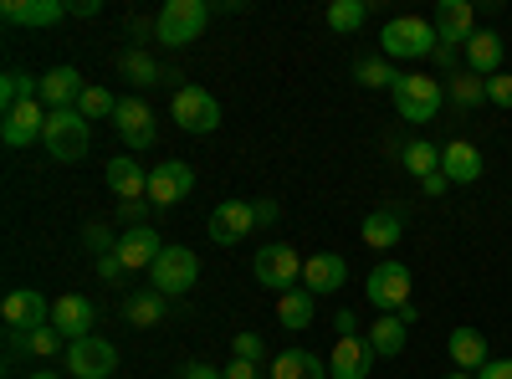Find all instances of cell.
Wrapping results in <instances>:
<instances>
[{
	"label": "cell",
	"instance_id": "obj_1",
	"mask_svg": "<svg viewBox=\"0 0 512 379\" xmlns=\"http://www.w3.org/2000/svg\"><path fill=\"white\" fill-rule=\"evenodd\" d=\"M441 36H436V21L425 16H395L390 26L379 31V57H400V62H420V57H436Z\"/></svg>",
	"mask_w": 512,
	"mask_h": 379
},
{
	"label": "cell",
	"instance_id": "obj_2",
	"mask_svg": "<svg viewBox=\"0 0 512 379\" xmlns=\"http://www.w3.org/2000/svg\"><path fill=\"white\" fill-rule=\"evenodd\" d=\"M205 26H210L205 0H164L159 16H154V36L164 41V47H190V41H200Z\"/></svg>",
	"mask_w": 512,
	"mask_h": 379
},
{
	"label": "cell",
	"instance_id": "obj_3",
	"mask_svg": "<svg viewBox=\"0 0 512 379\" xmlns=\"http://www.w3.org/2000/svg\"><path fill=\"white\" fill-rule=\"evenodd\" d=\"M41 144H47V154H52L57 164H77L82 154H88V144H93V123L82 118L77 108H57V113L47 118V134H41Z\"/></svg>",
	"mask_w": 512,
	"mask_h": 379
},
{
	"label": "cell",
	"instance_id": "obj_4",
	"mask_svg": "<svg viewBox=\"0 0 512 379\" xmlns=\"http://www.w3.org/2000/svg\"><path fill=\"white\" fill-rule=\"evenodd\" d=\"M390 93H395V113L405 123H431L441 113V98H446L441 77H425V72H405Z\"/></svg>",
	"mask_w": 512,
	"mask_h": 379
},
{
	"label": "cell",
	"instance_id": "obj_5",
	"mask_svg": "<svg viewBox=\"0 0 512 379\" xmlns=\"http://www.w3.org/2000/svg\"><path fill=\"white\" fill-rule=\"evenodd\" d=\"M303 262H308V257H297V246L272 241V246H256V262H251V272H256V282L272 287L277 298H282V292H292L297 282H303Z\"/></svg>",
	"mask_w": 512,
	"mask_h": 379
},
{
	"label": "cell",
	"instance_id": "obj_6",
	"mask_svg": "<svg viewBox=\"0 0 512 379\" xmlns=\"http://www.w3.org/2000/svg\"><path fill=\"white\" fill-rule=\"evenodd\" d=\"M154 272V292H164V298H180V292H190L200 282V257L190 246H164L159 262L149 267Z\"/></svg>",
	"mask_w": 512,
	"mask_h": 379
},
{
	"label": "cell",
	"instance_id": "obj_7",
	"mask_svg": "<svg viewBox=\"0 0 512 379\" xmlns=\"http://www.w3.org/2000/svg\"><path fill=\"white\" fill-rule=\"evenodd\" d=\"M169 113H175V123H180L185 134H216L221 129V103L210 98L205 88H195V82H185V88L175 93Z\"/></svg>",
	"mask_w": 512,
	"mask_h": 379
},
{
	"label": "cell",
	"instance_id": "obj_8",
	"mask_svg": "<svg viewBox=\"0 0 512 379\" xmlns=\"http://www.w3.org/2000/svg\"><path fill=\"white\" fill-rule=\"evenodd\" d=\"M195 195V170L185 159H164L149 170V205L154 210H169V205H185Z\"/></svg>",
	"mask_w": 512,
	"mask_h": 379
},
{
	"label": "cell",
	"instance_id": "obj_9",
	"mask_svg": "<svg viewBox=\"0 0 512 379\" xmlns=\"http://www.w3.org/2000/svg\"><path fill=\"white\" fill-rule=\"evenodd\" d=\"M364 298L379 308V313H400L410 303V267L405 262H379L364 282Z\"/></svg>",
	"mask_w": 512,
	"mask_h": 379
},
{
	"label": "cell",
	"instance_id": "obj_10",
	"mask_svg": "<svg viewBox=\"0 0 512 379\" xmlns=\"http://www.w3.org/2000/svg\"><path fill=\"white\" fill-rule=\"evenodd\" d=\"M67 369H72V379H113L118 349L108 339H98V333H88V339L67 344Z\"/></svg>",
	"mask_w": 512,
	"mask_h": 379
},
{
	"label": "cell",
	"instance_id": "obj_11",
	"mask_svg": "<svg viewBox=\"0 0 512 379\" xmlns=\"http://www.w3.org/2000/svg\"><path fill=\"white\" fill-rule=\"evenodd\" d=\"M0 318H6L11 333H31V328L52 323V303L41 298L36 287H16V292H6V303H0Z\"/></svg>",
	"mask_w": 512,
	"mask_h": 379
},
{
	"label": "cell",
	"instance_id": "obj_12",
	"mask_svg": "<svg viewBox=\"0 0 512 379\" xmlns=\"http://www.w3.org/2000/svg\"><path fill=\"white\" fill-rule=\"evenodd\" d=\"M205 231H210V241H216V246H236V241H246V236L256 231V210H251V200H221L216 210H210Z\"/></svg>",
	"mask_w": 512,
	"mask_h": 379
},
{
	"label": "cell",
	"instance_id": "obj_13",
	"mask_svg": "<svg viewBox=\"0 0 512 379\" xmlns=\"http://www.w3.org/2000/svg\"><path fill=\"white\" fill-rule=\"evenodd\" d=\"M374 349H369V339L364 333H344V339L333 344V354H328V374L333 379H369L374 374Z\"/></svg>",
	"mask_w": 512,
	"mask_h": 379
},
{
	"label": "cell",
	"instance_id": "obj_14",
	"mask_svg": "<svg viewBox=\"0 0 512 379\" xmlns=\"http://www.w3.org/2000/svg\"><path fill=\"white\" fill-rule=\"evenodd\" d=\"M47 118H52V108L47 103H21V108H11L6 113V123H0V139H6V149H31V139H41L47 134Z\"/></svg>",
	"mask_w": 512,
	"mask_h": 379
},
{
	"label": "cell",
	"instance_id": "obj_15",
	"mask_svg": "<svg viewBox=\"0 0 512 379\" xmlns=\"http://www.w3.org/2000/svg\"><path fill=\"white\" fill-rule=\"evenodd\" d=\"M113 129H118V139H123L128 149H149V144H154V113H149V103H144V98H118Z\"/></svg>",
	"mask_w": 512,
	"mask_h": 379
},
{
	"label": "cell",
	"instance_id": "obj_16",
	"mask_svg": "<svg viewBox=\"0 0 512 379\" xmlns=\"http://www.w3.org/2000/svg\"><path fill=\"white\" fill-rule=\"evenodd\" d=\"M477 31V6L472 0H441L436 6V36H441V47H466Z\"/></svg>",
	"mask_w": 512,
	"mask_h": 379
},
{
	"label": "cell",
	"instance_id": "obj_17",
	"mask_svg": "<svg viewBox=\"0 0 512 379\" xmlns=\"http://www.w3.org/2000/svg\"><path fill=\"white\" fill-rule=\"evenodd\" d=\"M93 318H98V308H93L88 298H77V292H67V298L52 303V328L62 333L67 344L88 339V333H93Z\"/></svg>",
	"mask_w": 512,
	"mask_h": 379
},
{
	"label": "cell",
	"instance_id": "obj_18",
	"mask_svg": "<svg viewBox=\"0 0 512 379\" xmlns=\"http://www.w3.org/2000/svg\"><path fill=\"white\" fill-rule=\"evenodd\" d=\"M441 175H446L451 185H477V180H482V149H477L472 139H451V144L441 149Z\"/></svg>",
	"mask_w": 512,
	"mask_h": 379
},
{
	"label": "cell",
	"instance_id": "obj_19",
	"mask_svg": "<svg viewBox=\"0 0 512 379\" xmlns=\"http://www.w3.org/2000/svg\"><path fill=\"white\" fill-rule=\"evenodd\" d=\"M349 282V262L333 257V251H318V257L303 262V287L313 292V298H328V292H338Z\"/></svg>",
	"mask_w": 512,
	"mask_h": 379
},
{
	"label": "cell",
	"instance_id": "obj_20",
	"mask_svg": "<svg viewBox=\"0 0 512 379\" xmlns=\"http://www.w3.org/2000/svg\"><path fill=\"white\" fill-rule=\"evenodd\" d=\"M108 190L128 205V200H149V170L134 159V154H118L108 159Z\"/></svg>",
	"mask_w": 512,
	"mask_h": 379
},
{
	"label": "cell",
	"instance_id": "obj_21",
	"mask_svg": "<svg viewBox=\"0 0 512 379\" xmlns=\"http://www.w3.org/2000/svg\"><path fill=\"white\" fill-rule=\"evenodd\" d=\"M159 251H164V241L154 236V226H134V231H123V236H118V262H123L128 272L154 267V262H159Z\"/></svg>",
	"mask_w": 512,
	"mask_h": 379
},
{
	"label": "cell",
	"instance_id": "obj_22",
	"mask_svg": "<svg viewBox=\"0 0 512 379\" xmlns=\"http://www.w3.org/2000/svg\"><path fill=\"white\" fill-rule=\"evenodd\" d=\"M82 93H88V82H82L77 67H52L47 77H41V103H47L52 113L57 108H77Z\"/></svg>",
	"mask_w": 512,
	"mask_h": 379
},
{
	"label": "cell",
	"instance_id": "obj_23",
	"mask_svg": "<svg viewBox=\"0 0 512 379\" xmlns=\"http://www.w3.org/2000/svg\"><path fill=\"white\" fill-rule=\"evenodd\" d=\"M359 236H364V246H374V251H390V246H400V236H405V216H400L395 205H379V210H369V216H364Z\"/></svg>",
	"mask_w": 512,
	"mask_h": 379
},
{
	"label": "cell",
	"instance_id": "obj_24",
	"mask_svg": "<svg viewBox=\"0 0 512 379\" xmlns=\"http://www.w3.org/2000/svg\"><path fill=\"white\" fill-rule=\"evenodd\" d=\"M72 6H62V0H6L0 6V16H6L11 26H57Z\"/></svg>",
	"mask_w": 512,
	"mask_h": 379
},
{
	"label": "cell",
	"instance_id": "obj_25",
	"mask_svg": "<svg viewBox=\"0 0 512 379\" xmlns=\"http://www.w3.org/2000/svg\"><path fill=\"white\" fill-rule=\"evenodd\" d=\"M369 349L379 354V359H400V349H405V339H410V323L400 318V313H379V323H369Z\"/></svg>",
	"mask_w": 512,
	"mask_h": 379
},
{
	"label": "cell",
	"instance_id": "obj_26",
	"mask_svg": "<svg viewBox=\"0 0 512 379\" xmlns=\"http://www.w3.org/2000/svg\"><path fill=\"white\" fill-rule=\"evenodd\" d=\"M466 72L477 77H497L502 72V36L497 31H472V41H466Z\"/></svg>",
	"mask_w": 512,
	"mask_h": 379
},
{
	"label": "cell",
	"instance_id": "obj_27",
	"mask_svg": "<svg viewBox=\"0 0 512 379\" xmlns=\"http://www.w3.org/2000/svg\"><path fill=\"white\" fill-rule=\"evenodd\" d=\"M267 374H272V379H333V374H328V359H318V354H308V349H282Z\"/></svg>",
	"mask_w": 512,
	"mask_h": 379
},
{
	"label": "cell",
	"instance_id": "obj_28",
	"mask_svg": "<svg viewBox=\"0 0 512 379\" xmlns=\"http://www.w3.org/2000/svg\"><path fill=\"white\" fill-rule=\"evenodd\" d=\"M446 349H451V364L466 369V374H477V369L492 359V354H487V339H482V328H451Z\"/></svg>",
	"mask_w": 512,
	"mask_h": 379
},
{
	"label": "cell",
	"instance_id": "obj_29",
	"mask_svg": "<svg viewBox=\"0 0 512 379\" xmlns=\"http://www.w3.org/2000/svg\"><path fill=\"white\" fill-rule=\"evenodd\" d=\"M313 313H318V298H313L308 287H292V292H282V298H277V323H282L287 333L313 328Z\"/></svg>",
	"mask_w": 512,
	"mask_h": 379
},
{
	"label": "cell",
	"instance_id": "obj_30",
	"mask_svg": "<svg viewBox=\"0 0 512 379\" xmlns=\"http://www.w3.org/2000/svg\"><path fill=\"white\" fill-rule=\"evenodd\" d=\"M164 313H169V298H164V292H154V287L128 292V303H123V318L134 323V328H154Z\"/></svg>",
	"mask_w": 512,
	"mask_h": 379
},
{
	"label": "cell",
	"instance_id": "obj_31",
	"mask_svg": "<svg viewBox=\"0 0 512 379\" xmlns=\"http://www.w3.org/2000/svg\"><path fill=\"white\" fill-rule=\"evenodd\" d=\"M118 77H123V82H134V88H154V82L175 77V72H164L149 52H139V47H134V52H123V57H118Z\"/></svg>",
	"mask_w": 512,
	"mask_h": 379
},
{
	"label": "cell",
	"instance_id": "obj_32",
	"mask_svg": "<svg viewBox=\"0 0 512 379\" xmlns=\"http://www.w3.org/2000/svg\"><path fill=\"white\" fill-rule=\"evenodd\" d=\"M41 98V77H26V72H6L0 77V113H11L21 103H36Z\"/></svg>",
	"mask_w": 512,
	"mask_h": 379
},
{
	"label": "cell",
	"instance_id": "obj_33",
	"mask_svg": "<svg viewBox=\"0 0 512 379\" xmlns=\"http://www.w3.org/2000/svg\"><path fill=\"white\" fill-rule=\"evenodd\" d=\"M400 164H405L415 180L436 175V170H441V144H431V139H410V144L400 149Z\"/></svg>",
	"mask_w": 512,
	"mask_h": 379
},
{
	"label": "cell",
	"instance_id": "obj_34",
	"mask_svg": "<svg viewBox=\"0 0 512 379\" xmlns=\"http://www.w3.org/2000/svg\"><path fill=\"white\" fill-rule=\"evenodd\" d=\"M354 82H359V88H395L400 72H395L390 57H359L354 62Z\"/></svg>",
	"mask_w": 512,
	"mask_h": 379
},
{
	"label": "cell",
	"instance_id": "obj_35",
	"mask_svg": "<svg viewBox=\"0 0 512 379\" xmlns=\"http://www.w3.org/2000/svg\"><path fill=\"white\" fill-rule=\"evenodd\" d=\"M364 21H369L364 0H333V6H328V31H338V36H354Z\"/></svg>",
	"mask_w": 512,
	"mask_h": 379
},
{
	"label": "cell",
	"instance_id": "obj_36",
	"mask_svg": "<svg viewBox=\"0 0 512 379\" xmlns=\"http://www.w3.org/2000/svg\"><path fill=\"white\" fill-rule=\"evenodd\" d=\"M11 339H16V344H26L36 359H57V354L67 349V339H62V333H57L52 323H47V328H31V333H11Z\"/></svg>",
	"mask_w": 512,
	"mask_h": 379
},
{
	"label": "cell",
	"instance_id": "obj_37",
	"mask_svg": "<svg viewBox=\"0 0 512 379\" xmlns=\"http://www.w3.org/2000/svg\"><path fill=\"white\" fill-rule=\"evenodd\" d=\"M446 93H451L456 108H477V103L487 98V77H477V72H456V77L446 82Z\"/></svg>",
	"mask_w": 512,
	"mask_h": 379
},
{
	"label": "cell",
	"instance_id": "obj_38",
	"mask_svg": "<svg viewBox=\"0 0 512 379\" xmlns=\"http://www.w3.org/2000/svg\"><path fill=\"white\" fill-rule=\"evenodd\" d=\"M113 108H118V98H113L108 88H93V82H88V93L77 98V113L88 118V123H98V118H113Z\"/></svg>",
	"mask_w": 512,
	"mask_h": 379
},
{
	"label": "cell",
	"instance_id": "obj_39",
	"mask_svg": "<svg viewBox=\"0 0 512 379\" xmlns=\"http://www.w3.org/2000/svg\"><path fill=\"white\" fill-rule=\"evenodd\" d=\"M231 359L262 364V359H267V344H262V333H251V328H236V339H231Z\"/></svg>",
	"mask_w": 512,
	"mask_h": 379
},
{
	"label": "cell",
	"instance_id": "obj_40",
	"mask_svg": "<svg viewBox=\"0 0 512 379\" xmlns=\"http://www.w3.org/2000/svg\"><path fill=\"white\" fill-rule=\"evenodd\" d=\"M487 103H497V108H512V72H497V77H487Z\"/></svg>",
	"mask_w": 512,
	"mask_h": 379
},
{
	"label": "cell",
	"instance_id": "obj_41",
	"mask_svg": "<svg viewBox=\"0 0 512 379\" xmlns=\"http://www.w3.org/2000/svg\"><path fill=\"white\" fill-rule=\"evenodd\" d=\"M144 216H149V205H144V200H128V205H118V221H123V231L144 226Z\"/></svg>",
	"mask_w": 512,
	"mask_h": 379
},
{
	"label": "cell",
	"instance_id": "obj_42",
	"mask_svg": "<svg viewBox=\"0 0 512 379\" xmlns=\"http://www.w3.org/2000/svg\"><path fill=\"white\" fill-rule=\"evenodd\" d=\"M251 210H256V226H277V216H282L277 200H251Z\"/></svg>",
	"mask_w": 512,
	"mask_h": 379
},
{
	"label": "cell",
	"instance_id": "obj_43",
	"mask_svg": "<svg viewBox=\"0 0 512 379\" xmlns=\"http://www.w3.org/2000/svg\"><path fill=\"white\" fill-rule=\"evenodd\" d=\"M88 246L103 251V257H108V251H118V241L108 236V226H88Z\"/></svg>",
	"mask_w": 512,
	"mask_h": 379
},
{
	"label": "cell",
	"instance_id": "obj_44",
	"mask_svg": "<svg viewBox=\"0 0 512 379\" xmlns=\"http://www.w3.org/2000/svg\"><path fill=\"white\" fill-rule=\"evenodd\" d=\"M477 379H512V359H487L477 369Z\"/></svg>",
	"mask_w": 512,
	"mask_h": 379
},
{
	"label": "cell",
	"instance_id": "obj_45",
	"mask_svg": "<svg viewBox=\"0 0 512 379\" xmlns=\"http://www.w3.org/2000/svg\"><path fill=\"white\" fill-rule=\"evenodd\" d=\"M180 379H226V374H221L216 364H200V359H195V364H185V369H180Z\"/></svg>",
	"mask_w": 512,
	"mask_h": 379
},
{
	"label": "cell",
	"instance_id": "obj_46",
	"mask_svg": "<svg viewBox=\"0 0 512 379\" xmlns=\"http://www.w3.org/2000/svg\"><path fill=\"white\" fill-rule=\"evenodd\" d=\"M256 369H262V364H246V359H231V364H226L221 374H226V379H262V374H256Z\"/></svg>",
	"mask_w": 512,
	"mask_h": 379
},
{
	"label": "cell",
	"instance_id": "obj_47",
	"mask_svg": "<svg viewBox=\"0 0 512 379\" xmlns=\"http://www.w3.org/2000/svg\"><path fill=\"white\" fill-rule=\"evenodd\" d=\"M98 272H103V277H108V282H118V277H123V272H128V267H123V262H118V251H108V257H98Z\"/></svg>",
	"mask_w": 512,
	"mask_h": 379
},
{
	"label": "cell",
	"instance_id": "obj_48",
	"mask_svg": "<svg viewBox=\"0 0 512 379\" xmlns=\"http://www.w3.org/2000/svg\"><path fill=\"white\" fill-rule=\"evenodd\" d=\"M420 190H425V195L436 200V195H446V190H451V180H446V175L436 170V175H425V180H420Z\"/></svg>",
	"mask_w": 512,
	"mask_h": 379
},
{
	"label": "cell",
	"instance_id": "obj_49",
	"mask_svg": "<svg viewBox=\"0 0 512 379\" xmlns=\"http://www.w3.org/2000/svg\"><path fill=\"white\" fill-rule=\"evenodd\" d=\"M456 62H461V57H456V47H436V67H441V72H451V77H456Z\"/></svg>",
	"mask_w": 512,
	"mask_h": 379
},
{
	"label": "cell",
	"instance_id": "obj_50",
	"mask_svg": "<svg viewBox=\"0 0 512 379\" xmlns=\"http://www.w3.org/2000/svg\"><path fill=\"white\" fill-rule=\"evenodd\" d=\"M103 6H98V0H77V6H72V16H82V21H93Z\"/></svg>",
	"mask_w": 512,
	"mask_h": 379
},
{
	"label": "cell",
	"instance_id": "obj_51",
	"mask_svg": "<svg viewBox=\"0 0 512 379\" xmlns=\"http://www.w3.org/2000/svg\"><path fill=\"white\" fill-rule=\"evenodd\" d=\"M354 323H359V318H354L349 308H344V313H338V318H333V328H338V339H344V333H354Z\"/></svg>",
	"mask_w": 512,
	"mask_h": 379
},
{
	"label": "cell",
	"instance_id": "obj_52",
	"mask_svg": "<svg viewBox=\"0 0 512 379\" xmlns=\"http://www.w3.org/2000/svg\"><path fill=\"white\" fill-rule=\"evenodd\" d=\"M26 379H62V374H57V369H31Z\"/></svg>",
	"mask_w": 512,
	"mask_h": 379
},
{
	"label": "cell",
	"instance_id": "obj_53",
	"mask_svg": "<svg viewBox=\"0 0 512 379\" xmlns=\"http://www.w3.org/2000/svg\"><path fill=\"white\" fill-rule=\"evenodd\" d=\"M446 379H477V374H466V369H456V374H446Z\"/></svg>",
	"mask_w": 512,
	"mask_h": 379
},
{
	"label": "cell",
	"instance_id": "obj_54",
	"mask_svg": "<svg viewBox=\"0 0 512 379\" xmlns=\"http://www.w3.org/2000/svg\"><path fill=\"white\" fill-rule=\"evenodd\" d=\"M262 379H272V374H262Z\"/></svg>",
	"mask_w": 512,
	"mask_h": 379
}]
</instances>
